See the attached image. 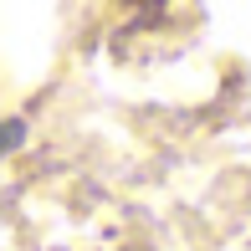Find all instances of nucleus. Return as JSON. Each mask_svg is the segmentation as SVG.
I'll return each mask as SVG.
<instances>
[{"label":"nucleus","mask_w":251,"mask_h":251,"mask_svg":"<svg viewBox=\"0 0 251 251\" xmlns=\"http://www.w3.org/2000/svg\"><path fill=\"white\" fill-rule=\"evenodd\" d=\"M21 133H26V123H0V154H5V149H16V144H21Z\"/></svg>","instance_id":"nucleus-1"}]
</instances>
